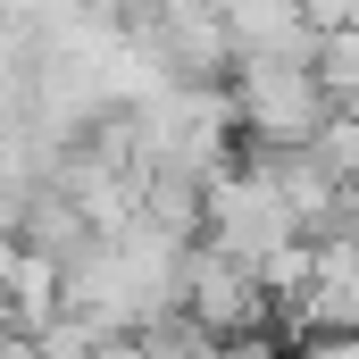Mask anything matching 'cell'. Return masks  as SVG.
Listing matches in <instances>:
<instances>
[{"mask_svg":"<svg viewBox=\"0 0 359 359\" xmlns=\"http://www.w3.org/2000/svg\"><path fill=\"white\" fill-rule=\"evenodd\" d=\"M201 234H209V251H226V259H251L259 276H268L276 259H292V251H309V226H301V209L284 201V184H276L259 159H251V168H217V176H209Z\"/></svg>","mask_w":359,"mask_h":359,"instance_id":"6da1fadb","label":"cell"},{"mask_svg":"<svg viewBox=\"0 0 359 359\" xmlns=\"http://www.w3.org/2000/svg\"><path fill=\"white\" fill-rule=\"evenodd\" d=\"M334 117H343V100L326 92L318 59H251V67H234V126H251L259 151L268 142H318Z\"/></svg>","mask_w":359,"mask_h":359,"instance_id":"7a4b0ae2","label":"cell"},{"mask_svg":"<svg viewBox=\"0 0 359 359\" xmlns=\"http://www.w3.org/2000/svg\"><path fill=\"white\" fill-rule=\"evenodd\" d=\"M268 309H276V284L251 259L192 251V268H184V318H201L209 334H259Z\"/></svg>","mask_w":359,"mask_h":359,"instance_id":"3957f363","label":"cell"},{"mask_svg":"<svg viewBox=\"0 0 359 359\" xmlns=\"http://www.w3.org/2000/svg\"><path fill=\"white\" fill-rule=\"evenodd\" d=\"M226 50L234 67L251 59H318V25L301 0H234L226 8Z\"/></svg>","mask_w":359,"mask_h":359,"instance_id":"277c9868","label":"cell"},{"mask_svg":"<svg viewBox=\"0 0 359 359\" xmlns=\"http://www.w3.org/2000/svg\"><path fill=\"white\" fill-rule=\"evenodd\" d=\"M318 76H326V92L351 109L359 100V25H343V34H318Z\"/></svg>","mask_w":359,"mask_h":359,"instance_id":"5b68a950","label":"cell"},{"mask_svg":"<svg viewBox=\"0 0 359 359\" xmlns=\"http://www.w3.org/2000/svg\"><path fill=\"white\" fill-rule=\"evenodd\" d=\"M309 8V25L318 34H343V25H359V0H301Z\"/></svg>","mask_w":359,"mask_h":359,"instance_id":"8992f818","label":"cell"},{"mask_svg":"<svg viewBox=\"0 0 359 359\" xmlns=\"http://www.w3.org/2000/svg\"><path fill=\"white\" fill-rule=\"evenodd\" d=\"M351 117H359V100H351Z\"/></svg>","mask_w":359,"mask_h":359,"instance_id":"52a82bcc","label":"cell"}]
</instances>
